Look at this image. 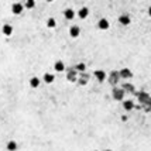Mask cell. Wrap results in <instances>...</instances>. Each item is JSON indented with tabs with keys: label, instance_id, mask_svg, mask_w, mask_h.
<instances>
[{
	"label": "cell",
	"instance_id": "12",
	"mask_svg": "<svg viewBox=\"0 0 151 151\" xmlns=\"http://www.w3.org/2000/svg\"><path fill=\"white\" fill-rule=\"evenodd\" d=\"M55 26H57L55 18H52V17H51V18H48V21H47V27H48V28H54Z\"/></svg>",
	"mask_w": 151,
	"mask_h": 151
},
{
	"label": "cell",
	"instance_id": "19",
	"mask_svg": "<svg viewBox=\"0 0 151 151\" xmlns=\"http://www.w3.org/2000/svg\"><path fill=\"white\" fill-rule=\"evenodd\" d=\"M45 1H49V3H51V1H54V0H45Z\"/></svg>",
	"mask_w": 151,
	"mask_h": 151
},
{
	"label": "cell",
	"instance_id": "17",
	"mask_svg": "<svg viewBox=\"0 0 151 151\" xmlns=\"http://www.w3.org/2000/svg\"><path fill=\"white\" fill-rule=\"evenodd\" d=\"M78 69H85V65H83V64H80V65H78Z\"/></svg>",
	"mask_w": 151,
	"mask_h": 151
},
{
	"label": "cell",
	"instance_id": "16",
	"mask_svg": "<svg viewBox=\"0 0 151 151\" xmlns=\"http://www.w3.org/2000/svg\"><path fill=\"white\" fill-rule=\"evenodd\" d=\"M34 6H36V0H27V3H26L27 9H33Z\"/></svg>",
	"mask_w": 151,
	"mask_h": 151
},
{
	"label": "cell",
	"instance_id": "14",
	"mask_svg": "<svg viewBox=\"0 0 151 151\" xmlns=\"http://www.w3.org/2000/svg\"><path fill=\"white\" fill-rule=\"evenodd\" d=\"M123 106H124L126 110H131V109H133V102H131V100H126V102L123 103Z\"/></svg>",
	"mask_w": 151,
	"mask_h": 151
},
{
	"label": "cell",
	"instance_id": "3",
	"mask_svg": "<svg viewBox=\"0 0 151 151\" xmlns=\"http://www.w3.org/2000/svg\"><path fill=\"white\" fill-rule=\"evenodd\" d=\"M79 33H80V30H79L78 26H72V27L69 28V36H71L72 38L79 37Z\"/></svg>",
	"mask_w": 151,
	"mask_h": 151
},
{
	"label": "cell",
	"instance_id": "4",
	"mask_svg": "<svg viewBox=\"0 0 151 151\" xmlns=\"http://www.w3.org/2000/svg\"><path fill=\"white\" fill-rule=\"evenodd\" d=\"M11 11H13L14 14H20V13L23 11V4H20V3H14V4L11 6Z\"/></svg>",
	"mask_w": 151,
	"mask_h": 151
},
{
	"label": "cell",
	"instance_id": "11",
	"mask_svg": "<svg viewBox=\"0 0 151 151\" xmlns=\"http://www.w3.org/2000/svg\"><path fill=\"white\" fill-rule=\"evenodd\" d=\"M30 85H31V88H38L40 86V79L38 78H31L30 79Z\"/></svg>",
	"mask_w": 151,
	"mask_h": 151
},
{
	"label": "cell",
	"instance_id": "20",
	"mask_svg": "<svg viewBox=\"0 0 151 151\" xmlns=\"http://www.w3.org/2000/svg\"><path fill=\"white\" fill-rule=\"evenodd\" d=\"M105 151H110V150H105Z\"/></svg>",
	"mask_w": 151,
	"mask_h": 151
},
{
	"label": "cell",
	"instance_id": "9",
	"mask_svg": "<svg viewBox=\"0 0 151 151\" xmlns=\"http://www.w3.org/2000/svg\"><path fill=\"white\" fill-rule=\"evenodd\" d=\"M54 68H55V71H57V72H62V71L65 69V67H64V62H62V61H57V62H55V65H54Z\"/></svg>",
	"mask_w": 151,
	"mask_h": 151
},
{
	"label": "cell",
	"instance_id": "6",
	"mask_svg": "<svg viewBox=\"0 0 151 151\" xmlns=\"http://www.w3.org/2000/svg\"><path fill=\"white\" fill-rule=\"evenodd\" d=\"M3 34L7 36V37L11 36V34H13V27H11L10 24H4V26H3Z\"/></svg>",
	"mask_w": 151,
	"mask_h": 151
},
{
	"label": "cell",
	"instance_id": "2",
	"mask_svg": "<svg viewBox=\"0 0 151 151\" xmlns=\"http://www.w3.org/2000/svg\"><path fill=\"white\" fill-rule=\"evenodd\" d=\"M109 26H110V24H109V21H107L106 18H100V20L98 21V27H99L100 30H107Z\"/></svg>",
	"mask_w": 151,
	"mask_h": 151
},
{
	"label": "cell",
	"instance_id": "15",
	"mask_svg": "<svg viewBox=\"0 0 151 151\" xmlns=\"http://www.w3.org/2000/svg\"><path fill=\"white\" fill-rule=\"evenodd\" d=\"M7 150L9 151H16L17 150V144H16L14 141H10V143L7 144Z\"/></svg>",
	"mask_w": 151,
	"mask_h": 151
},
{
	"label": "cell",
	"instance_id": "5",
	"mask_svg": "<svg viewBox=\"0 0 151 151\" xmlns=\"http://www.w3.org/2000/svg\"><path fill=\"white\" fill-rule=\"evenodd\" d=\"M78 16H79V18H86L88 16H89V9L88 7H82L79 11H78Z\"/></svg>",
	"mask_w": 151,
	"mask_h": 151
},
{
	"label": "cell",
	"instance_id": "13",
	"mask_svg": "<svg viewBox=\"0 0 151 151\" xmlns=\"http://www.w3.org/2000/svg\"><path fill=\"white\" fill-rule=\"evenodd\" d=\"M44 80H45L47 83H52V82H54V75H51V74H45V75H44Z\"/></svg>",
	"mask_w": 151,
	"mask_h": 151
},
{
	"label": "cell",
	"instance_id": "18",
	"mask_svg": "<svg viewBox=\"0 0 151 151\" xmlns=\"http://www.w3.org/2000/svg\"><path fill=\"white\" fill-rule=\"evenodd\" d=\"M148 16H150V17H151V6H150V7H148Z\"/></svg>",
	"mask_w": 151,
	"mask_h": 151
},
{
	"label": "cell",
	"instance_id": "10",
	"mask_svg": "<svg viewBox=\"0 0 151 151\" xmlns=\"http://www.w3.org/2000/svg\"><path fill=\"white\" fill-rule=\"evenodd\" d=\"M120 76H123V78H131L133 74H131V71H129V69H121V71H120Z\"/></svg>",
	"mask_w": 151,
	"mask_h": 151
},
{
	"label": "cell",
	"instance_id": "8",
	"mask_svg": "<svg viewBox=\"0 0 151 151\" xmlns=\"http://www.w3.org/2000/svg\"><path fill=\"white\" fill-rule=\"evenodd\" d=\"M95 76L98 78L99 82H103V80L106 79V74H105L103 71H95Z\"/></svg>",
	"mask_w": 151,
	"mask_h": 151
},
{
	"label": "cell",
	"instance_id": "1",
	"mask_svg": "<svg viewBox=\"0 0 151 151\" xmlns=\"http://www.w3.org/2000/svg\"><path fill=\"white\" fill-rule=\"evenodd\" d=\"M119 23L123 24V26H129V24L131 23V18H130L127 14H121V16L119 17Z\"/></svg>",
	"mask_w": 151,
	"mask_h": 151
},
{
	"label": "cell",
	"instance_id": "7",
	"mask_svg": "<svg viewBox=\"0 0 151 151\" xmlns=\"http://www.w3.org/2000/svg\"><path fill=\"white\" fill-rule=\"evenodd\" d=\"M64 16H65V18H68V20H72V18L75 17V11H74L72 9H67V10L64 11Z\"/></svg>",
	"mask_w": 151,
	"mask_h": 151
}]
</instances>
